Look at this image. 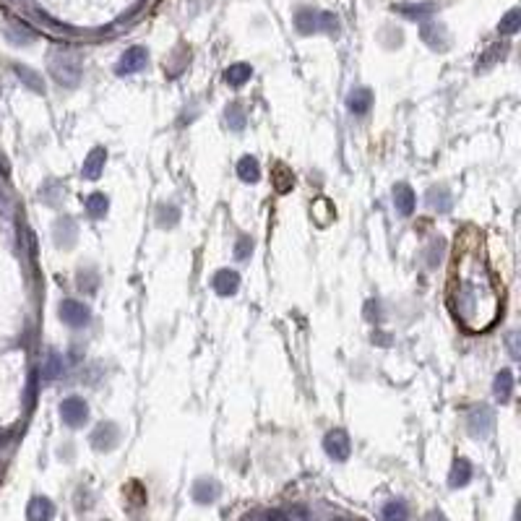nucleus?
I'll list each match as a JSON object with an SVG mask.
<instances>
[{
    "label": "nucleus",
    "mask_w": 521,
    "mask_h": 521,
    "mask_svg": "<svg viewBox=\"0 0 521 521\" xmlns=\"http://www.w3.org/2000/svg\"><path fill=\"white\" fill-rule=\"evenodd\" d=\"M480 242L483 237H477L475 229L464 232L456 245L451 287H448V308L467 331H485L500 316L498 282L485 261Z\"/></svg>",
    "instance_id": "nucleus-1"
},
{
    "label": "nucleus",
    "mask_w": 521,
    "mask_h": 521,
    "mask_svg": "<svg viewBox=\"0 0 521 521\" xmlns=\"http://www.w3.org/2000/svg\"><path fill=\"white\" fill-rule=\"evenodd\" d=\"M50 73L63 86H76L78 78H81V58H78V53L55 50L53 58H50Z\"/></svg>",
    "instance_id": "nucleus-2"
},
{
    "label": "nucleus",
    "mask_w": 521,
    "mask_h": 521,
    "mask_svg": "<svg viewBox=\"0 0 521 521\" xmlns=\"http://www.w3.org/2000/svg\"><path fill=\"white\" fill-rule=\"evenodd\" d=\"M58 316L71 329H83L91 321V308L78 300H63L61 308H58Z\"/></svg>",
    "instance_id": "nucleus-3"
},
{
    "label": "nucleus",
    "mask_w": 521,
    "mask_h": 521,
    "mask_svg": "<svg viewBox=\"0 0 521 521\" xmlns=\"http://www.w3.org/2000/svg\"><path fill=\"white\" fill-rule=\"evenodd\" d=\"M61 417L68 428H81L89 420V407H86V401L81 396H68L61 404Z\"/></svg>",
    "instance_id": "nucleus-4"
},
{
    "label": "nucleus",
    "mask_w": 521,
    "mask_h": 521,
    "mask_svg": "<svg viewBox=\"0 0 521 521\" xmlns=\"http://www.w3.org/2000/svg\"><path fill=\"white\" fill-rule=\"evenodd\" d=\"M146 63H149V53H146V47H130V50L123 53V58L118 61L115 71H118V76H130V73L144 71Z\"/></svg>",
    "instance_id": "nucleus-5"
},
{
    "label": "nucleus",
    "mask_w": 521,
    "mask_h": 521,
    "mask_svg": "<svg viewBox=\"0 0 521 521\" xmlns=\"http://www.w3.org/2000/svg\"><path fill=\"white\" fill-rule=\"evenodd\" d=\"M324 448H326V453L331 456V459H336V461H344L349 456V435L344 430H331L329 435L324 438Z\"/></svg>",
    "instance_id": "nucleus-6"
},
{
    "label": "nucleus",
    "mask_w": 521,
    "mask_h": 521,
    "mask_svg": "<svg viewBox=\"0 0 521 521\" xmlns=\"http://www.w3.org/2000/svg\"><path fill=\"white\" fill-rule=\"evenodd\" d=\"M118 438H120L118 428L113 423H102L94 430V435H91V446L97 448V451H110V448L118 446Z\"/></svg>",
    "instance_id": "nucleus-7"
},
{
    "label": "nucleus",
    "mask_w": 521,
    "mask_h": 521,
    "mask_svg": "<svg viewBox=\"0 0 521 521\" xmlns=\"http://www.w3.org/2000/svg\"><path fill=\"white\" fill-rule=\"evenodd\" d=\"M393 206H396V212L401 217H409V214L415 212L417 198H415V190L409 188L407 182H396L393 185Z\"/></svg>",
    "instance_id": "nucleus-8"
},
{
    "label": "nucleus",
    "mask_w": 521,
    "mask_h": 521,
    "mask_svg": "<svg viewBox=\"0 0 521 521\" xmlns=\"http://www.w3.org/2000/svg\"><path fill=\"white\" fill-rule=\"evenodd\" d=\"M105 159H107V151L102 146L89 151V157L83 159V167H81V177L83 180H99V175L105 170Z\"/></svg>",
    "instance_id": "nucleus-9"
},
{
    "label": "nucleus",
    "mask_w": 521,
    "mask_h": 521,
    "mask_svg": "<svg viewBox=\"0 0 521 521\" xmlns=\"http://www.w3.org/2000/svg\"><path fill=\"white\" fill-rule=\"evenodd\" d=\"M492 423H495V417H492L490 407H475L472 415H469V430H472V435H488L492 430Z\"/></svg>",
    "instance_id": "nucleus-10"
},
{
    "label": "nucleus",
    "mask_w": 521,
    "mask_h": 521,
    "mask_svg": "<svg viewBox=\"0 0 521 521\" xmlns=\"http://www.w3.org/2000/svg\"><path fill=\"white\" fill-rule=\"evenodd\" d=\"M237 287H240V277H237V272L222 269V272L214 274V289H217L222 297L234 295V292H237Z\"/></svg>",
    "instance_id": "nucleus-11"
},
{
    "label": "nucleus",
    "mask_w": 521,
    "mask_h": 521,
    "mask_svg": "<svg viewBox=\"0 0 521 521\" xmlns=\"http://www.w3.org/2000/svg\"><path fill=\"white\" fill-rule=\"evenodd\" d=\"M420 37H423V42H428L433 50H446L448 47L446 29H443L440 24H425L423 29H420Z\"/></svg>",
    "instance_id": "nucleus-12"
},
{
    "label": "nucleus",
    "mask_w": 521,
    "mask_h": 521,
    "mask_svg": "<svg viewBox=\"0 0 521 521\" xmlns=\"http://www.w3.org/2000/svg\"><path fill=\"white\" fill-rule=\"evenodd\" d=\"M347 107H349V113H355V115H368V113H371V107H373L371 89H352V91H349Z\"/></svg>",
    "instance_id": "nucleus-13"
},
{
    "label": "nucleus",
    "mask_w": 521,
    "mask_h": 521,
    "mask_svg": "<svg viewBox=\"0 0 521 521\" xmlns=\"http://www.w3.org/2000/svg\"><path fill=\"white\" fill-rule=\"evenodd\" d=\"M6 37H8V42H14V45H29V42L37 37V34H34V29H29L26 24L8 21L6 24Z\"/></svg>",
    "instance_id": "nucleus-14"
},
{
    "label": "nucleus",
    "mask_w": 521,
    "mask_h": 521,
    "mask_svg": "<svg viewBox=\"0 0 521 521\" xmlns=\"http://www.w3.org/2000/svg\"><path fill=\"white\" fill-rule=\"evenodd\" d=\"M492 393H495V399L498 401H508L511 399V393H514V373L503 368V371L495 376V383H492Z\"/></svg>",
    "instance_id": "nucleus-15"
},
{
    "label": "nucleus",
    "mask_w": 521,
    "mask_h": 521,
    "mask_svg": "<svg viewBox=\"0 0 521 521\" xmlns=\"http://www.w3.org/2000/svg\"><path fill=\"white\" fill-rule=\"evenodd\" d=\"M393 11L412 19V21H417V19H428L435 11V6L433 3H399V6H393Z\"/></svg>",
    "instance_id": "nucleus-16"
},
{
    "label": "nucleus",
    "mask_w": 521,
    "mask_h": 521,
    "mask_svg": "<svg viewBox=\"0 0 521 521\" xmlns=\"http://www.w3.org/2000/svg\"><path fill=\"white\" fill-rule=\"evenodd\" d=\"M55 514L53 503L47 498H34L29 503V508H26V516H29V521H50Z\"/></svg>",
    "instance_id": "nucleus-17"
},
{
    "label": "nucleus",
    "mask_w": 521,
    "mask_h": 521,
    "mask_svg": "<svg viewBox=\"0 0 521 521\" xmlns=\"http://www.w3.org/2000/svg\"><path fill=\"white\" fill-rule=\"evenodd\" d=\"M237 177L242 182H258L261 180V167H258L256 157H242L237 162Z\"/></svg>",
    "instance_id": "nucleus-18"
},
{
    "label": "nucleus",
    "mask_w": 521,
    "mask_h": 521,
    "mask_svg": "<svg viewBox=\"0 0 521 521\" xmlns=\"http://www.w3.org/2000/svg\"><path fill=\"white\" fill-rule=\"evenodd\" d=\"M272 180H274V188L279 190V193H287V190H292V185H295V175H292V170H289L287 165H274V172H272Z\"/></svg>",
    "instance_id": "nucleus-19"
},
{
    "label": "nucleus",
    "mask_w": 521,
    "mask_h": 521,
    "mask_svg": "<svg viewBox=\"0 0 521 521\" xmlns=\"http://www.w3.org/2000/svg\"><path fill=\"white\" fill-rule=\"evenodd\" d=\"M295 26L300 34H313V31H318V11H313V8H300L295 16Z\"/></svg>",
    "instance_id": "nucleus-20"
},
{
    "label": "nucleus",
    "mask_w": 521,
    "mask_h": 521,
    "mask_svg": "<svg viewBox=\"0 0 521 521\" xmlns=\"http://www.w3.org/2000/svg\"><path fill=\"white\" fill-rule=\"evenodd\" d=\"M55 242L58 245H66V248H71L76 242V225H73V220H58L55 222Z\"/></svg>",
    "instance_id": "nucleus-21"
},
{
    "label": "nucleus",
    "mask_w": 521,
    "mask_h": 521,
    "mask_svg": "<svg viewBox=\"0 0 521 521\" xmlns=\"http://www.w3.org/2000/svg\"><path fill=\"white\" fill-rule=\"evenodd\" d=\"M250 76H253V68H250L248 63H234V66H229L225 71V81L229 86H242L245 81H250Z\"/></svg>",
    "instance_id": "nucleus-22"
},
{
    "label": "nucleus",
    "mask_w": 521,
    "mask_h": 521,
    "mask_svg": "<svg viewBox=\"0 0 521 521\" xmlns=\"http://www.w3.org/2000/svg\"><path fill=\"white\" fill-rule=\"evenodd\" d=\"M83 206H86V214H89L91 220H102L107 214V209H110L105 193H91V196L83 201Z\"/></svg>",
    "instance_id": "nucleus-23"
},
{
    "label": "nucleus",
    "mask_w": 521,
    "mask_h": 521,
    "mask_svg": "<svg viewBox=\"0 0 521 521\" xmlns=\"http://www.w3.org/2000/svg\"><path fill=\"white\" fill-rule=\"evenodd\" d=\"M428 206L435 209V212H448V209H451V196H448V190L443 188V185L428 190Z\"/></svg>",
    "instance_id": "nucleus-24"
},
{
    "label": "nucleus",
    "mask_w": 521,
    "mask_h": 521,
    "mask_svg": "<svg viewBox=\"0 0 521 521\" xmlns=\"http://www.w3.org/2000/svg\"><path fill=\"white\" fill-rule=\"evenodd\" d=\"M519 29H521V11H519V8H511V11H508L503 19H500L498 31L503 34V37H514Z\"/></svg>",
    "instance_id": "nucleus-25"
},
{
    "label": "nucleus",
    "mask_w": 521,
    "mask_h": 521,
    "mask_svg": "<svg viewBox=\"0 0 521 521\" xmlns=\"http://www.w3.org/2000/svg\"><path fill=\"white\" fill-rule=\"evenodd\" d=\"M472 477V467H469L467 459H456L451 469V488H464Z\"/></svg>",
    "instance_id": "nucleus-26"
},
{
    "label": "nucleus",
    "mask_w": 521,
    "mask_h": 521,
    "mask_svg": "<svg viewBox=\"0 0 521 521\" xmlns=\"http://www.w3.org/2000/svg\"><path fill=\"white\" fill-rule=\"evenodd\" d=\"M217 492H220L217 483H209V480H201V483L196 485V490H193V498H196L198 503H212V500L217 498Z\"/></svg>",
    "instance_id": "nucleus-27"
},
{
    "label": "nucleus",
    "mask_w": 521,
    "mask_h": 521,
    "mask_svg": "<svg viewBox=\"0 0 521 521\" xmlns=\"http://www.w3.org/2000/svg\"><path fill=\"white\" fill-rule=\"evenodd\" d=\"M14 71L19 73V78H21L29 89H34V91H45V83H42V78H39L37 73L31 68H26V66H14Z\"/></svg>",
    "instance_id": "nucleus-28"
},
{
    "label": "nucleus",
    "mask_w": 521,
    "mask_h": 521,
    "mask_svg": "<svg viewBox=\"0 0 521 521\" xmlns=\"http://www.w3.org/2000/svg\"><path fill=\"white\" fill-rule=\"evenodd\" d=\"M407 506H404V500H391V503H386L383 508V521H407Z\"/></svg>",
    "instance_id": "nucleus-29"
},
{
    "label": "nucleus",
    "mask_w": 521,
    "mask_h": 521,
    "mask_svg": "<svg viewBox=\"0 0 521 521\" xmlns=\"http://www.w3.org/2000/svg\"><path fill=\"white\" fill-rule=\"evenodd\" d=\"M503 55H506V45H492L490 50L485 53V58H480V63H477V71H488L492 63H498Z\"/></svg>",
    "instance_id": "nucleus-30"
},
{
    "label": "nucleus",
    "mask_w": 521,
    "mask_h": 521,
    "mask_svg": "<svg viewBox=\"0 0 521 521\" xmlns=\"http://www.w3.org/2000/svg\"><path fill=\"white\" fill-rule=\"evenodd\" d=\"M63 371V357L58 355V352H50L47 355V363H45V371H42V378L45 381H53V378H58Z\"/></svg>",
    "instance_id": "nucleus-31"
},
{
    "label": "nucleus",
    "mask_w": 521,
    "mask_h": 521,
    "mask_svg": "<svg viewBox=\"0 0 521 521\" xmlns=\"http://www.w3.org/2000/svg\"><path fill=\"white\" fill-rule=\"evenodd\" d=\"M227 125L232 130H242L245 128V113H242V107L240 105H229L227 107Z\"/></svg>",
    "instance_id": "nucleus-32"
},
{
    "label": "nucleus",
    "mask_w": 521,
    "mask_h": 521,
    "mask_svg": "<svg viewBox=\"0 0 521 521\" xmlns=\"http://www.w3.org/2000/svg\"><path fill=\"white\" fill-rule=\"evenodd\" d=\"M318 29L329 31V34H336L339 31V19L329 11H318Z\"/></svg>",
    "instance_id": "nucleus-33"
},
{
    "label": "nucleus",
    "mask_w": 521,
    "mask_h": 521,
    "mask_svg": "<svg viewBox=\"0 0 521 521\" xmlns=\"http://www.w3.org/2000/svg\"><path fill=\"white\" fill-rule=\"evenodd\" d=\"M250 256H253V240L250 237H240L234 242V258L237 261H250Z\"/></svg>",
    "instance_id": "nucleus-34"
},
{
    "label": "nucleus",
    "mask_w": 521,
    "mask_h": 521,
    "mask_svg": "<svg viewBox=\"0 0 521 521\" xmlns=\"http://www.w3.org/2000/svg\"><path fill=\"white\" fill-rule=\"evenodd\" d=\"M177 220H180V212H177L175 206H170V209L162 206V209H159V225L162 227H172Z\"/></svg>",
    "instance_id": "nucleus-35"
},
{
    "label": "nucleus",
    "mask_w": 521,
    "mask_h": 521,
    "mask_svg": "<svg viewBox=\"0 0 521 521\" xmlns=\"http://www.w3.org/2000/svg\"><path fill=\"white\" fill-rule=\"evenodd\" d=\"M440 253H443V240H435V245H433V250H430V258H428V266H430V269L438 266Z\"/></svg>",
    "instance_id": "nucleus-36"
},
{
    "label": "nucleus",
    "mask_w": 521,
    "mask_h": 521,
    "mask_svg": "<svg viewBox=\"0 0 521 521\" xmlns=\"http://www.w3.org/2000/svg\"><path fill=\"white\" fill-rule=\"evenodd\" d=\"M365 316H368V321H381V308H378V302H368V308H365Z\"/></svg>",
    "instance_id": "nucleus-37"
},
{
    "label": "nucleus",
    "mask_w": 521,
    "mask_h": 521,
    "mask_svg": "<svg viewBox=\"0 0 521 521\" xmlns=\"http://www.w3.org/2000/svg\"><path fill=\"white\" fill-rule=\"evenodd\" d=\"M516 341H519V331H514L511 336H508V344H511V355L519 357V344H516Z\"/></svg>",
    "instance_id": "nucleus-38"
},
{
    "label": "nucleus",
    "mask_w": 521,
    "mask_h": 521,
    "mask_svg": "<svg viewBox=\"0 0 521 521\" xmlns=\"http://www.w3.org/2000/svg\"><path fill=\"white\" fill-rule=\"evenodd\" d=\"M264 521H287V516L279 514V511H274V514H266V519H264Z\"/></svg>",
    "instance_id": "nucleus-39"
},
{
    "label": "nucleus",
    "mask_w": 521,
    "mask_h": 521,
    "mask_svg": "<svg viewBox=\"0 0 521 521\" xmlns=\"http://www.w3.org/2000/svg\"><path fill=\"white\" fill-rule=\"evenodd\" d=\"M433 521H443V519H440V516H435V519H433Z\"/></svg>",
    "instance_id": "nucleus-40"
}]
</instances>
